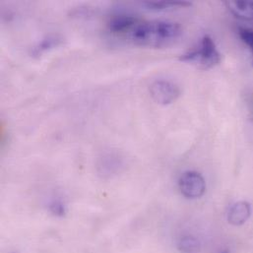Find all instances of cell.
<instances>
[{
  "mask_svg": "<svg viewBox=\"0 0 253 253\" xmlns=\"http://www.w3.org/2000/svg\"><path fill=\"white\" fill-rule=\"evenodd\" d=\"M183 34L180 24L169 21H146L137 23L130 38L137 45L163 48L172 45Z\"/></svg>",
  "mask_w": 253,
  "mask_h": 253,
  "instance_id": "6da1fadb",
  "label": "cell"
},
{
  "mask_svg": "<svg viewBox=\"0 0 253 253\" xmlns=\"http://www.w3.org/2000/svg\"><path fill=\"white\" fill-rule=\"evenodd\" d=\"M179 60L193 64L199 69L208 70L221 62L222 55L219 52L213 39L210 36L205 35L202 38L199 45L191 51L181 55Z\"/></svg>",
  "mask_w": 253,
  "mask_h": 253,
  "instance_id": "7a4b0ae2",
  "label": "cell"
},
{
  "mask_svg": "<svg viewBox=\"0 0 253 253\" xmlns=\"http://www.w3.org/2000/svg\"><path fill=\"white\" fill-rule=\"evenodd\" d=\"M178 187L181 194L188 199H197L204 195L206 182L201 173L195 170L183 172L178 179Z\"/></svg>",
  "mask_w": 253,
  "mask_h": 253,
  "instance_id": "3957f363",
  "label": "cell"
},
{
  "mask_svg": "<svg viewBox=\"0 0 253 253\" xmlns=\"http://www.w3.org/2000/svg\"><path fill=\"white\" fill-rule=\"evenodd\" d=\"M153 100L159 105L167 106L175 102L180 96V90L176 84L168 80L155 81L150 87Z\"/></svg>",
  "mask_w": 253,
  "mask_h": 253,
  "instance_id": "277c9868",
  "label": "cell"
},
{
  "mask_svg": "<svg viewBox=\"0 0 253 253\" xmlns=\"http://www.w3.org/2000/svg\"><path fill=\"white\" fill-rule=\"evenodd\" d=\"M252 215V206L248 201H239L233 204L228 212V222L236 227L243 226Z\"/></svg>",
  "mask_w": 253,
  "mask_h": 253,
  "instance_id": "5b68a950",
  "label": "cell"
},
{
  "mask_svg": "<svg viewBox=\"0 0 253 253\" xmlns=\"http://www.w3.org/2000/svg\"><path fill=\"white\" fill-rule=\"evenodd\" d=\"M64 42V38L59 34H49L45 36L40 42H38L32 49L31 55L33 57H39L44 52L58 47Z\"/></svg>",
  "mask_w": 253,
  "mask_h": 253,
  "instance_id": "8992f818",
  "label": "cell"
},
{
  "mask_svg": "<svg viewBox=\"0 0 253 253\" xmlns=\"http://www.w3.org/2000/svg\"><path fill=\"white\" fill-rule=\"evenodd\" d=\"M226 6L236 17L253 21V0L227 1Z\"/></svg>",
  "mask_w": 253,
  "mask_h": 253,
  "instance_id": "52a82bcc",
  "label": "cell"
},
{
  "mask_svg": "<svg viewBox=\"0 0 253 253\" xmlns=\"http://www.w3.org/2000/svg\"><path fill=\"white\" fill-rule=\"evenodd\" d=\"M138 23L136 17L128 14H120L113 16L108 24L109 30L114 34L123 33L133 27Z\"/></svg>",
  "mask_w": 253,
  "mask_h": 253,
  "instance_id": "ba28073f",
  "label": "cell"
},
{
  "mask_svg": "<svg viewBox=\"0 0 253 253\" xmlns=\"http://www.w3.org/2000/svg\"><path fill=\"white\" fill-rule=\"evenodd\" d=\"M191 3L188 1H180V0H162V1H146L144 2V6L151 10L156 11H162V10H168V9H173V8H179V7H188Z\"/></svg>",
  "mask_w": 253,
  "mask_h": 253,
  "instance_id": "9c48e42d",
  "label": "cell"
},
{
  "mask_svg": "<svg viewBox=\"0 0 253 253\" xmlns=\"http://www.w3.org/2000/svg\"><path fill=\"white\" fill-rule=\"evenodd\" d=\"M177 250L181 253H199L201 245L196 238L185 236L179 239L177 243Z\"/></svg>",
  "mask_w": 253,
  "mask_h": 253,
  "instance_id": "30bf717a",
  "label": "cell"
},
{
  "mask_svg": "<svg viewBox=\"0 0 253 253\" xmlns=\"http://www.w3.org/2000/svg\"><path fill=\"white\" fill-rule=\"evenodd\" d=\"M49 211L56 217H64L66 214V206L60 199H54L49 203Z\"/></svg>",
  "mask_w": 253,
  "mask_h": 253,
  "instance_id": "8fae6325",
  "label": "cell"
},
{
  "mask_svg": "<svg viewBox=\"0 0 253 253\" xmlns=\"http://www.w3.org/2000/svg\"><path fill=\"white\" fill-rule=\"evenodd\" d=\"M239 35H240L241 39L243 40V42L251 48L253 55V30L246 29V28H240Z\"/></svg>",
  "mask_w": 253,
  "mask_h": 253,
  "instance_id": "7c38bea8",
  "label": "cell"
},
{
  "mask_svg": "<svg viewBox=\"0 0 253 253\" xmlns=\"http://www.w3.org/2000/svg\"><path fill=\"white\" fill-rule=\"evenodd\" d=\"M218 253H231V252L229 250H222V251H220Z\"/></svg>",
  "mask_w": 253,
  "mask_h": 253,
  "instance_id": "4fadbf2b",
  "label": "cell"
}]
</instances>
